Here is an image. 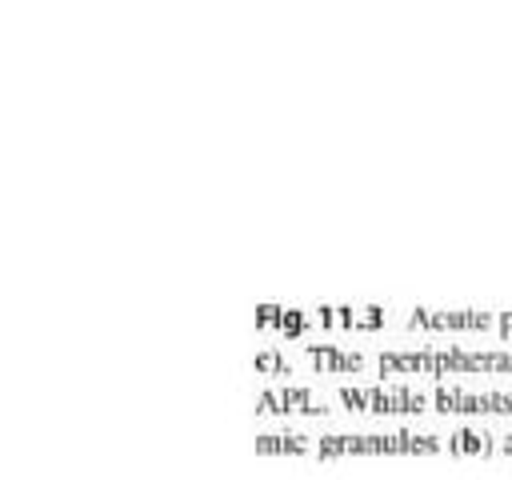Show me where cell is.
<instances>
[{"label":"cell","instance_id":"6da1fadb","mask_svg":"<svg viewBox=\"0 0 512 480\" xmlns=\"http://www.w3.org/2000/svg\"><path fill=\"white\" fill-rule=\"evenodd\" d=\"M440 452L436 436L388 432V436H320L316 456H432Z\"/></svg>","mask_w":512,"mask_h":480},{"label":"cell","instance_id":"7a4b0ae2","mask_svg":"<svg viewBox=\"0 0 512 480\" xmlns=\"http://www.w3.org/2000/svg\"><path fill=\"white\" fill-rule=\"evenodd\" d=\"M512 368V356L496 352H388L380 356V372H496Z\"/></svg>","mask_w":512,"mask_h":480},{"label":"cell","instance_id":"3957f363","mask_svg":"<svg viewBox=\"0 0 512 480\" xmlns=\"http://www.w3.org/2000/svg\"><path fill=\"white\" fill-rule=\"evenodd\" d=\"M340 404L356 412H420L428 400L416 396L412 388L396 392H376V388H340Z\"/></svg>","mask_w":512,"mask_h":480},{"label":"cell","instance_id":"277c9868","mask_svg":"<svg viewBox=\"0 0 512 480\" xmlns=\"http://www.w3.org/2000/svg\"><path fill=\"white\" fill-rule=\"evenodd\" d=\"M492 324V316H484V312H428V308H416L412 312V328H448V332H460V328H488Z\"/></svg>","mask_w":512,"mask_h":480},{"label":"cell","instance_id":"5b68a950","mask_svg":"<svg viewBox=\"0 0 512 480\" xmlns=\"http://www.w3.org/2000/svg\"><path fill=\"white\" fill-rule=\"evenodd\" d=\"M440 412H512L508 396H472V392H436Z\"/></svg>","mask_w":512,"mask_h":480},{"label":"cell","instance_id":"8992f818","mask_svg":"<svg viewBox=\"0 0 512 480\" xmlns=\"http://www.w3.org/2000/svg\"><path fill=\"white\" fill-rule=\"evenodd\" d=\"M256 412H324V404L312 400V396L300 392V388H272V392L260 396Z\"/></svg>","mask_w":512,"mask_h":480},{"label":"cell","instance_id":"52a82bcc","mask_svg":"<svg viewBox=\"0 0 512 480\" xmlns=\"http://www.w3.org/2000/svg\"><path fill=\"white\" fill-rule=\"evenodd\" d=\"M448 448L456 452V456H488V448H492V436H484V432H452L448 436Z\"/></svg>","mask_w":512,"mask_h":480},{"label":"cell","instance_id":"ba28073f","mask_svg":"<svg viewBox=\"0 0 512 480\" xmlns=\"http://www.w3.org/2000/svg\"><path fill=\"white\" fill-rule=\"evenodd\" d=\"M312 448V440L308 436H256V452H288V456H300V452H308Z\"/></svg>","mask_w":512,"mask_h":480},{"label":"cell","instance_id":"9c48e42d","mask_svg":"<svg viewBox=\"0 0 512 480\" xmlns=\"http://www.w3.org/2000/svg\"><path fill=\"white\" fill-rule=\"evenodd\" d=\"M312 364L316 368H360L364 360L360 356H344V352H312Z\"/></svg>","mask_w":512,"mask_h":480},{"label":"cell","instance_id":"30bf717a","mask_svg":"<svg viewBox=\"0 0 512 480\" xmlns=\"http://www.w3.org/2000/svg\"><path fill=\"white\" fill-rule=\"evenodd\" d=\"M504 448H508V452H512V440H504Z\"/></svg>","mask_w":512,"mask_h":480}]
</instances>
